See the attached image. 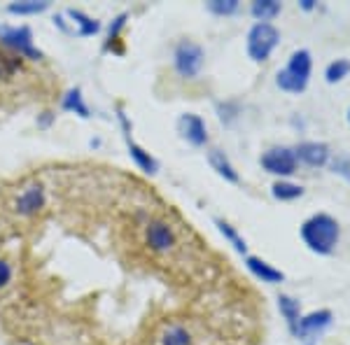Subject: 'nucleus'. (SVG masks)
<instances>
[{"label":"nucleus","instance_id":"obj_1","mask_svg":"<svg viewBox=\"0 0 350 345\" xmlns=\"http://www.w3.org/2000/svg\"><path fill=\"white\" fill-rule=\"evenodd\" d=\"M299 234H301L304 245H306L310 252L332 254L338 238H341V226H338V222L332 215L318 212V215H310L306 222L301 224Z\"/></svg>","mask_w":350,"mask_h":345},{"label":"nucleus","instance_id":"obj_2","mask_svg":"<svg viewBox=\"0 0 350 345\" xmlns=\"http://www.w3.org/2000/svg\"><path fill=\"white\" fill-rule=\"evenodd\" d=\"M310 70H313V56L308 49H297V52H292L283 70H278L275 84L287 94H304L310 80Z\"/></svg>","mask_w":350,"mask_h":345},{"label":"nucleus","instance_id":"obj_3","mask_svg":"<svg viewBox=\"0 0 350 345\" xmlns=\"http://www.w3.org/2000/svg\"><path fill=\"white\" fill-rule=\"evenodd\" d=\"M278 42L280 31L273 24H255L250 28V33H247V54H250L252 61L262 64L278 47Z\"/></svg>","mask_w":350,"mask_h":345},{"label":"nucleus","instance_id":"obj_4","mask_svg":"<svg viewBox=\"0 0 350 345\" xmlns=\"http://www.w3.org/2000/svg\"><path fill=\"white\" fill-rule=\"evenodd\" d=\"M259 163H262V168L267 173L280 175V178H290V175H295L299 168L295 150H290V147H271L269 152L262 154Z\"/></svg>","mask_w":350,"mask_h":345},{"label":"nucleus","instance_id":"obj_5","mask_svg":"<svg viewBox=\"0 0 350 345\" xmlns=\"http://www.w3.org/2000/svg\"><path fill=\"white\" fill-rule=\"evenodd\" d=\"M173 61H175V70L183 77H196L203 68V47L196 42L183 40L175 47Z\"/></svg>","mask_w":350,"mask_h":345},{"label":"nucleus","instance_id":"obj_6","mask_svg":"<svg viewBox=\"0 0 350 345\" xmlns=\"http://www.w3.org/2000/svg\"><path fill=\"white\" fill-rule=\"evenodd\" d=\"M44 208H47V191L40 182L21 189L14 201V212L19 217H38Z\"/></svg>","mask_w":350,"mask_h":345},{"label":"nucleus","instance_id":"obj_7","mask_svg":"<svg viewBox=\"0 0 350 345\" xmlns=\"http://www.w3.org/2000/svg\"><path fill=\"white\" fill-rule=\"evenodd\" d=\"M332 325V310H313V313H308V315H304L301 320H299V327H297V333L295 336L299 338V341H304V343H308L313 338H318V333L327 329V327Z\"/></svg>","mask_w":350,"mask_h":345},{"label":"nucleus","instance_id":"obj_8","mask_svg":"<svg viewBox=\"0 0 350 345\" xmlns=\"http://www.w3.org/2000/svg\"><path fill=\"white\" fill-rule=\"evenodd\" d=\"M0 40L8 47L19 52V56H28V59H40V52L33 47V36L28 28H0Z\"/></svg>","mask_w":350,"mask_h":345},{"label":"nucleus","instance_id":"obj_9","mask_svg":"<svg viewBox=\"0 0 350 345\" xmlns=\"http://www.w3.org/2000/svg\"><path fill=\"white\" fill-rule=\"evenodd\" d=\"M178 131L189 145H194V147H201V145L208 143L206 122H203L199 115H194V112H187V115L180 117V120H178Z\"/></svg>","mask_w":350,"mask_h":345},{"label":"nucleus","instance_id":"obj_10","mask_svg":"<svg viewBox=\"0 0 350 345\" xmlns=\"http://www.w3.org/2000/svg\"><path fill=\"white\" fill-rule=\"evenodd\" d=\"M329 147L325 143H315V140H306V143H299L295 147V156L297 161L306 163L310 168H320L329 161Z\"/></svg>","mask_w":350,"mask_h":345},{"label":"nucleus","instance_id":"obj_11","mask_svg":"<svg viewBox=\"0 0 350 345\" xmlns=\"http://www.w3.org/2000/svg\"><path fill=\"white\" fill-rule=\"evenodd\" d=\"M245 266L259 282H267V285H278V282H285L283 271L275 268V266H271L269 262H264L262 257H252V254H247Z\"/></svg>","mask_w":350,"mask_h":345},{"label":"nucleus","instance_id":"obj_12","mask_svg":"<svg viewBox=\"0 0 350 345\" xmlns=\"http://www.w3.org/2000/svg\"><path fill=\"white\" fill-rule=\"evenodd\" d=\"M159 345H194L196 336L191 333V329L183 322H175V325H166L161 329V336L157 338Z\"/></svg>","mask_w":350,"mask_h":345},{"label":"nucleus","instance_id":"obj_13","mask_svg":"<svg viewBox=\"0 0 350 345\" xmlns=\"http://www.w3.org/2000/svg\"><path fill=\"white\" fill-rule=\"evenodd\" d=\"M278 310L283 315V320L287 322L290 327L292 336L297 333V327H299V320H301V305H299L297 299H292L290 294H280L278 296Z\"/></svg>","mask_w":350,"mask_h":345},{"label":"nucleus","instance_id":"obj_14","mask_svg":"<svg viewBox=\"0 0 350 345\" xmlns=\"http://www.w3.org/2000/svg\"><path fill=\"white\" fill-rule=\"evenodd\" d=\"M208 161H211L213 171H217V175H222L227 182H234V184L241 182L239 173H236V168L231 166L229 156L224 154L222 150H211V152H208Z\"/></svg>","mask_w":350,"mask_h":345},{"label":"nucleus","instance_id":"obj_15","mask_svg":"<svg viewBox=\"0 0 350 345\" xmlns=\"http://www.w3.org/2000/svg\"><path fill=\"white\" fill-rule=\"evenodd\" d=\"M280 10H283V5L278 0H255L250 12L257 19V24H271V19H275L280 14Z\"/></svg>","mask_w":350,"mask_h":345},{"label":"nucleus","instance_id":"obj_16","mask_svg":"<svg viewBox=\"0 0 350 345\" xmlns=\"http://www.w3.org/2000/svg\"><path fill=\"white\" fill-rule=\"evenodd\" d=\"M271 196H273L275 201H297L304 196V187L287 182V180H280V182H275L271 187Z\"/></svg>","mask_w":350,"mask_h":345},{"label":"nucleus","instance_id":"obj_17","mask_svg":"<svg viewBox=\"0 0 350 345\" xmlns=\"http://www.w3.org/2000/svg\"><path fill=\"white\" fill-rule=\"evenodd\" d=\"M126 143H129V152H131V156H133V161L138 163L140 168H143L145 173H150V175H154L157 171H159V163H157L154 159L150 156V152H145L143 147H138L133 143L131 138L126 135Z\"/></svg>","mask_w":350,"mask_h":345},{"label":"nucleus","instance_id":"obj_18","mask_svg":"<svg viewBox=\"0 0 350 345\" xmlns=\"http://www.w3.org/2000/svg\"><path fill=\"white\" fill-rule=\"evenodd\" d=\"M215 224H217L219 234H222L224 238L229 240V245H234V250H236V252H241V254H245V252H247V243H245V238H243V236L234 229V226H231L229 222H224V219H215Z\"/></svg>","mask_w":350,"mask_h":345},{"label":"nucleus","instance_id":"obj_19","mask_svg":"<svg viewBox=\"0 0 350 345\" xmlns=\"http://www.w3.org/2000/svg\"><path fill=\"white\" fill-rule=\"evenodd\" d=\"M350 75V61L348 59H336L325 68V80L327 84H336L341 80H346Z\"/></svg>","mask_w":350,"mask_h":345},{"label":"nucleus","instance_id":"obj_20","mask_svg":"<svg viewBox=\"0 0 350 345\" xmlns=\"http://www.w3.org/2000/svg\"><path fill=\"white\" fill-rule=\"evenodd\" d=\"M68 14H70L72 19H75L77 24H80V33H82V36H94V33H98V31H100V24H98L96 19H92V16L77 12V10H70Z\"/></svg>","mask_w":350,"mask_h":345},{"label":"nucleus","instance_id":"obj_21","mask_svg":"<svg viewBox=\"0 0 350 345\" xmlns=\"http://www.w3.org/2000/svg\"><path fill=\"white\" fill-rule=\"evenodd\" d=\"M239 8H241L239 0H211V3H208V10L217 16H229V14L239 12Z\"/></svg>","mask_w":350,"mask_h":345},{"label":"nucleus","instance_id":"obj_22","mask_svg":"<svg viewBox=\"0 0 350 345\" xmlns=\"http://www.w3.org/2000/svg\"><path fill=\"white\" fill-rule=\"evenodd\" d=\"M21 66V56L0 52V77H12Z\"/></svg>","mask_w":350,"mask_h":345},{"label":"nucleus","instance_id":"obj_23","mask_svg":"<svg viewBox=\"0 0 350 345\" xmlns=\"http://www.w3.org/2000/svg\"><path fill=\"white\" fill-rule=\"evenodd\" d=\"M64 107H66V110H75L77 115H82V117H89L87 105L82 103V94H80V89H72V92L66 96Z\"/></svg>","mask_w":350,"mask_h":345},{"label":"nucleus","instance_id":"obj_24","mask_svg":"<svg viewBox=\"0 0 350 345\" xmlns=\"http://www.w3.org/2000/svg\"><path fill=\"white\" fill-rule=\"evenodd\" d=\"M49 3H33V0H28V3H14L10 5V12L12 14H38L42 12V10H47Z\"/></svg>","mask_w":350,"mask_h":345},{"label":"nucleus","instance_id":"obj_25","mask_svg":"<svg viewBox=\"0 0 350 345\" xmlns=\"http://www.w3.org/2000/svg\"><path fill=\"white\" fill-rule=\"evenodd\" d=\"M12 275H14L12 264L5 262V259H0V290H5V287L12 282Z\"/></svg>","mask_w":350,"mask_h":345},{"label":"nucleus","instance_id":"obj_26","mask_svg":"<svg viewBox=\"0 0 350 345\" xmlns=\"http://www.w3.org/2000/svg\"><path fill=\"white\" fill-rule=\"evenodd\" d=\"M124 19H126V14H120V16H117V21H115V26H110V40H112V38H117L120 28L124 26Z\"/></svg>","mask_w":350,"mask_h":345},{"label":"nucleus","instance_id":"obj_27","mask_svg":"<svg viewBox=\"0 0 350 345\" xmlns=\"http://www.w3.org/2000/svg\"><path fill=\"white\" fill-rule=\"evenodd\" d=\"M299 5H301V10H306V12H310V10L315 8V0H301Z\"/></svg>","mask_w":350,"mask_h":345},{"label":"nucleus","instance_id":"obj_28","mask_svg":"<svg viewBox=\"0 0 350 345\" xmlns=\"http://www.w3.org/2000/svg\"><path fill=\"white\" fill-rule=\"evenodd\" d=\"M348 124H350V107H348Z\"/></svg>","mask_w":350,"mask_h":345}]
</instances>
